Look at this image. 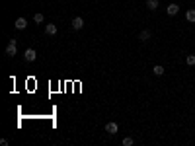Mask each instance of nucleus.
<instances>
[{
	"label": "nucleus",
	"mask_w": 195,
	"mask_h": 146,
	"mask_svg": "<svg viewBox=\"0 0 195 146\" xmlns=\"http://www.w3.org/2000/svg\"><path fill=\"white\" fill-rule=\"evenodd\" d=\"M72 27H74V29H82L84 27V20L80 16H76L74 20H72Z\"/></svg>",
	"instance_id": "423d86ee"
},
{
	"label": "nucleus",
	"mask_w": 195,
	"mask_h": 146,
	"mask_svg": "<svg viewBox=\"0 0 195 146\" xmlns=\"http://www.w3.org/2000/svg\"><path fill=\"white\" fill-rule=\"evenodd\" d=\"M45 33H47V35H55V33H57V25H55V24H47V25H45Z\"/></svg>",
	"instance_id": "6e6552de"
},
{
	"label": "nucleus",
	"mask_w": 195,
	"mask_h": 146,
	"mask_svg": "<svg viewBox=\"0 0 195 146\" xmlns=\"http://www.w3.org/2000/svg\"><path fill=\"white\" fill-rule=\"evenodd\" d=\"M185 20H187V21H191V24H195V10H187Z\"/></svg>",
	"instance_id": "1a4fd4ad"
},
{
	"label": "nucleus",
	"mask_w": 195,
	"mask_h": 146,
	"mask_svg": "<svg viewBox=\"0 0 195 146\" xmlns=\"http://www.w3.org/2000/svg\"><path fill=\"white\" fill-rule=\"evenodd\" d=\"M146 6L150 10H156L158 8V0H146Z\"/></svg>",
	"instance_id": "f8f14e48"
},
{
	"label": "nucleus",
	"mask_w": 195,
	"mask_h": 146,
	"mask_svg": "<svg viewBox=\"0 0 195 146\" xmlns=\"http://www.w3.org/2000/svg\"><path fill=\"white\" fill-rule=\"evenodd\" d=\"M152 72H154L156 76H162L164 74V66H162V64H156V66L152 68Z\"/></svg>",
	"instance_id": "9d476101"
},
{
	"label": "nucleus",
	"mask_w": 195,
	"mask_h": 146,
	"mask_svg": "<svg viewBox=\"0 0 195 146\" xmlns=\"http://www.w3.org/2000/svg\"><path fill=\"white\" fill-rule=\"evenodd\" d=\"M26 25H27V20L26 18H18L16 20V29H26Z\"/></svg>",
	"instance_id": "0eeeda50"
},
{
	"label": "nucleus",
	"mask_w": 195,
	"mask_h": 146,
	"mask_svg": "<svg viewBox=\"0 0 195 146\" xmlns=\"http://www.w3.org/2000/svg\"><path fill=\"white\" fill-rule=\"evenodd\" d=\"M133 142H135V140H133V138H131V136H127V138H123V146H133Z\"/></svg>",
	"instance_id": "4468645a"
},
{
	"label": "nucleus",
	"mask_w": 195,
	"mask_h": 146,
	"mask_svg": "<svg viewBox=\"0 0 195 146\" xmlns=\"http://www.w3.org/2000/svg\"><path fill=\"white\" fill-rule=\"evenodd\" d=\"M185 62L189 64V66H193L195 64V55H187V58H185Z\"/></svg>",
	"instance_id": "ddd939ff"
},
{
	"label": "nucleus",
	"mask_w": 195,
	"mask_h": 146,
	"mask_svg": "<svg viewBox=\"0 0 195 146\" xmlns=\"http://www.w3.org/2000/svg\"><path fill=\"white\" fill-rule=\"evenodd\" d=\"M166 12H168V16H176V14L179 12V6L174 2V4H168V8H166Z\"/></svg>",
	"instance_id": "20e7f679"
},
{
	"label": "nucleus",
	"mask_w": 195,
	"mask_h": 146,
	"mask_svg": "<svg viewBox=\"0 0 195 146\" xmlns=\"http://www.w3.org/2000/svg\"><path fill=\"white\" fill-rule=\"evenodd\" d=\"M117 130H119V127H117V123H107V125H105V133L107 135H115V133H117Z\"/></svg>",
	"instance_id": "7ed1b4c3"
},
{
	"label": "nucleus",
	"mask_w": 195,
	"mask_h": 146,
	"mask_svg": "<svg viewBox=\"0 0 195 146\" xmlns=\"http://www.w3.org/2000/svg\"><path fill=\"white\" fill-rule=\"evenodd\" d=\"M24 58H26V62H33L35 58H37V53H35V49H26Z\"/></svg>",
	"instance_id": "f03ea898"
},
{
	"label": "nucleus",
	"mask_w": 195,
	"mask_h": 146,
	"mask_svg": "<svg viewBox=\"0 0 195 146\" xmlns=\"http://www.w3.org/2000/svg\"><path fill=\"white\" fill-rule=\"evenodd\" d=\"M150 37H152V31H150V29H142V31L139 33V39L141 41H148Z\"/></svg>",
	"instance_id": "39448f33"
},
{
	"label": "nucleus",
	"mask_w": 195,
	"mask_h": 146,
	"mask_svg": "<svg viewBox=\"0 0 195 146\" xmlns=\"http://www.w3.org/2000/svg\"><path fill=\"white\" fill-rule=\"evenodd\" d=\"M16 53H18V41L12 37L10 43H8V47H6V55H8V57H14Z\"/></svg>",
	"instance_id": "f257e3e1"
},
{
	"label": "nucleus",
	"mask_w": 195,
	"mask_h": 146,
	"mask_svg": "<svg viewBox=\"0 0 195 146\" xmlns=\"http://www.w3.org/2000/svg\"><path fill=\"white\" fill-rule=\"evenodd\" d=\"M33 21H35V24H43V21H45V18H43L41 12H37V14L33 16Z\"/></svg>",
	"instance_id": "9b49d317"
}]
</instances>
